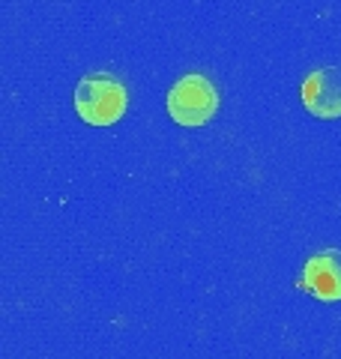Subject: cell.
Masks as SVG:
<instances>
[{"instance_id":"cell-1","label":"cell","mask_w":341,"mask_h":359,"mask_svg":"<svg viewBox=\"0 0 341 359\" xmlns=\"http://www.w3.org/2000/svg\"><path fill=\"white\" fill-rule=\"evenodd\" d=\"M126 87L111 72H90L75 84V111L87 126H114L126 114Z\"/></svg>"},{"instance_id":"cell-2","label":"cell","mask_w":341,"mask_h":359,"mask_svg":"<svg viewBox=\"0 0 341 359\" xmlns=\"http://www.w3.org/2000/svg\"><path fill=\"white\" fill-rule=\"evenodd\" d=\"M168 117L183 129H201L215 117L219 111V93L207 75H183L180 81L170 87L168 93Z\"/></svg>"},{"instance_id":"cell-3","label":"cell","mask_w":341,"mask_h":359,"mask_svg":"<svg viewBox=\"0 0 341 359\" xmlns=\"http://www.w3.org/2000/svg\"><path fill=\"white\" fill-rule=\"evenodd\" d=\"M302 105L317 120H338L341 117V66H323L314 69L302 81Z\"/></svg>"},{"instance_id":"cell-4","label":"cell","mask_w":341,"mask_h":359,"mask_svg":"<svg viewBox=\"0 0 341 359\" xmlns=\"http://www.w3.org/2000/svg\"><path fill=\"white\" fill-rule=\"evenodd\" d=\"M300 287L321 302H338L341 299V252L338 249L314 252L302 266Z\"/></svg>"}]
</instances>
